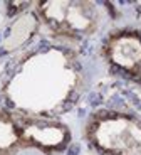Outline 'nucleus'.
Listing matches in <instances>:
<instances>
[{
  "label": "nucleus",
  "mask_w": 141,
  "mask_h": 155,
  "mask_svg": "<svg viewBox=\"0 0 141 155\" xmlns=\"http://www.w3.org/2000/svg\"><path fill=\"white\" fill-rule=\"evenodd\" d=\"M82 74L76 56L64 47H39L10 71L4 93L14 113L54 118L69 110L81 91Z\"/></svg>",
  "instance_id": "obj_1"
},
{
  "label": "nucleus",
  "mask_w": 141,
  "mask_h": 155,
  "mask_svg": "<svg viewBox=\"0 0 141 155\" xmlns=\"http://www.w3.org/2000/svg\"><path fill=\"white\" fill-rule=\"evenodd\" d=\"M86 137L99 155H141V120L119 111H99L89 118Z\"/></svg>",
  "instance_id": "obj_2"
},
{
  "label": "nucleus",
  "mask_w": 141,
  "mask_h": 155,
  "mask_svg": "<svg viewBox=\"0 0 141 155\" xmlns=\"http://www.w3.org/2000/svg\"><path fill=\"white\" fill-rule=\"evenodd\" d=\"M37 14L50 31L64 37H88L99 25V12L91 2H40Z\"/></svg>",
  "instance_id": "obj_3"
},
{
  "label": "nucleus",
  "mask_w": 141,
  "mask_h": 155,
  "mask_svg": "<svg viewBox=\"0 0 141 155\" xmlns=\"http://www.w3.org/2000/svg\"><path fill=\"white\" fill-rule=\"evenodd\" d=\"M10 115L17 125L22 145L40 148L44 152H59L67 147L71 133L69 128L61 121H56L54 118L29 116L12 111Z\"/></svg>",
  "instance_id": "obj_4"
},
{
  "label": "nucleus",
  "mask_w": 141,
  "mask_h": 155,
  "mask_svg": "<svg viewBox=\"0 0 141 155\" xmlns=\"http://www.w3.org/2000/svg\"><path fill=\"white\" fill-rule=\"evenodd\" d=\"M104 58L116 71L128 76H141V34L116 31L104 42Z\"/></svg>",
  "instance_id": "obj_5"
},
{
  "label": "nucleus",
  "mask_w": 141,
  "mask_h": 155,
  "mask_svg": "<svg viewBox=\"0 0 141 155\" xmlns=\"http://www.w3.org/2000/svg\"><path fill=\"white\" fill-rule=\"evenodd\" d=\"M20 137L17 125L10 111L0 108V155H8L20 147Z\"/></svg>",
  "instance_id": "obj_6"
}]
</instances>
